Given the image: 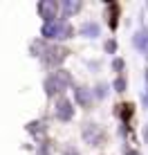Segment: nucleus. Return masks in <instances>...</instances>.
Masks as SVG:
<instances>
[{
    "instance_id": "nucleus-1",
    "label": "nucleus",
    "mask_w": 148,
    "mask_h": 155,
    "mask_svg": "<svg viewBox=\"0 0 148 155\" xmlns=\"http://www.w3.org/2000/svg\"><path fill=\"white\" fill-rule=\"evenodd\" d=\"M31 52H34V56H38L47 68H56V65H61V63L67 58V54H70L65 47L47 45V43H43V41H34V43H31Z\"/></svg>"
},
{
    "instance_id": "nucleus-2",
    "label": "nucleus",
    "mask_w": 148,
    "mask_h": 155,
    "mask_svg": "<svg viewBox=\"0 0 148 155\" xmlns=\"http://www.w3.org/2000/svg\"><path fill=\"white\" fill-rule=\"evenodd\" d=\"M67 85H72V74L67 70H63V68H59V70H54L52 74H47L45 77V94L47 97H61L63 92H65Z\"/></svg>"
},
{
    "instance_id": "nucleus-3",
    "label": "nucleus",
    "mask_w": 148,
    "mask_h": 155,
    "mask_svg": "<svg viewBox=\"0 0 148 155\" xmlns=\"http://www.w3.org/2000/svg\"><path fill=\"white\" fill-rule=\"evenodd\" d=\"M40 36L45 41H54V43H61V41H67L74 36V27L67 23L65 18H56L54 23H47L43 25L40 29Z\"/></svg>"
},
{
    "instance_id": "nucleus-4",
    "label": "nucleus",
    "mask_w": 148,
    "mask_h": 155,
    "mask_svg": "<svg viewBox=\"0 0 148 155\" xmlns=\"http://www.w3.org/2000/svg\"><path fill=\"white\" fill-rule=\"evenodd\" d=\"M36 12H38V16L43 18V23H54L56 16H59L61 12V5L56 2V0H40L38 5H36Z\"/></svg>"
},
{
    "instance_id": "nucleus-5",
    "label": "nucleus",
    "mask_w": 148,
    "mask_h": 155,
    "mask_svg": "<svg viewBox=\"0 0 148 155\" xmlns=\"http://www.w3.org/2000/svg\"><path fill=\"white\" fill-rule=\"evenodd\" d=\"M83 140H85V144H90V146H101L103 140H105V133L99 124L88 121V124L83 126Z\"/></svg>"
},
{
    "instance_id": "nucleus-6",
    "label": "nucleus",
    "mask_w": 148,
    "mask_h": 155,
    "mask_svg": "<svg viewBox=\"0 0 148 155\" xmlns=\"http://www.w3.org/2000/svg\"><path fill=\"white\" fill-rule=\"evenodd\" d=\"M54 117H56L59 121H70L72 117H74V106H72V101L65 99V97H56V101H54Z\"/></svg>"
},
{
    "instance_id": "nucleus-7",
    "label": "nucleus",
    "mask_w": 148,
    "mask_h": 155,
    "mask_svg": "<svg viewBox=\"0 0 148 155\" xmlns=\"http://www.w3.org/2000/svg\"><path fill=\"white\" fill-rule=\"evenodd\" d=\"M92 90H88V88H83V85H76V88H74V101H76L79 106H81V108H90V106H92Z\"/></svg>"
},
{
    "instance_id": "nucleus-8",
    "label": "nucleus",
    "mask_w": 148,
    "mask_h": 155,
    "mask_svg": "<svg viewBox=\"0 0 148 155\" xmlns=\"http://www.w3.org/2000/svg\"><path fill=\"white\" fill-rule=\"evenodd\" d=\"M133 45H135L137 50H139L141 54L148 58V29H146V27H141L139 31H135V36H133Z\"/></svg>"
},
{
    "instance_id": "nucleus-9",
    "label": "nucleus",
    "mask_w": 148,
    "mask_h": 155,
    "mask_svg": "<svg viewBox=\"0 0 148 155\" xmlns=\"http://www.w3.org/2000/svg\"><path fill=\"white\" fill-rule=\"evenodd\" d=\"M79 34H81L83 38H99L101 27H99V23H94V20H85V23L81 25V29H79Z\"/></svg>"
},
{
    "instance_id": "nucleus-10",
    "label": "nucleus",
    "mask_w": 148,
    "mask_h": 155,
    "mask_svg": "<svg viewBox=\"0 0 148 155\" xmlns=\"http://www.w3.org/2000/svg\"><path fill=\"white\" fill-rule=\"evenodd\" d=\"M83 7L81 0H65V2H61V9H63V16H72V14H79Z\"/></svg>"
},
{
    "instance_id": "nucleus-11",
    "label": "nucleus",
    "mask_w": 148,
    "mask_h": 155,
    "mask_svg": "<svg viewBox=\"0 0 148 155\" xmlns=\"http://www.w3.org/2000/svg\"><path fill=\"white\" fill-rule=\"evenodd\" d=\"M117 12H119V5H110L108 9H105V20H108V25H110V29H114L117 27Z\"/></svg>"
},
{
    "instance_id": "nucleus-12",
    "label": "nucleus",
    "mask_w": 148,
    "mask_h": 155,
    "mask_svg": "<svg viewBox=\"0 0 148 155\" xmlns=\"http://www.w3.org/2000/svg\"><path fill=\"white\" fill-rule=\"evenodd\" d=\"M114 113H117L121 119H124V124H126V121L130 119V115H133V106H130V104H121V106H117Z\"/></svg>"
},
{
    "instance_id": "nucleus-13",
    "label": "nucleus",
    "mask_w": 148,
    "mask_h": 155,
    "mask_svg": "<svg viewBox=\"0 0 148 155\" xmlns=\"http://www.w3.org/2000/svg\"><path fill=\"white\" fill-rule=\"evenodd\" d=\"M108 90H110L108 83H97V85H94V90H92V97H94V99H105Z\"/></svg>"
},
{
    "instance_id": "nucleus-14",
    "label": "nucleus",
    "mask_w": 148,
    "mask_h": 155,
    "mask_svg": "<svg viewBox=\"0 0 148 155\" xmlns=\"http://www.w3.org/2000/svg\"><path fill=\"white\" fill-rule=\"evenodd\" d=\"M112 88H114V92H126V79L124 77H117V79H114V83H112Z\"/></svg>"
},
{
    "instance_id": "nucleus-15",
    "label": "nucleus",
    "mask_w": 148,
    "mask_h": 155,
    "mask_svg": "<svg viewBox=\"0 0 148 155\" xmlns=\"http://www.w3.org/2000/svg\"><path fill=\"white\" fill-rule=\"evenodd\" d=\"M105 52H108V54H114V52H117V41H105Z\"/></svg>"
},
{
    "instance_id": "nucleus-16",
    "label": "nucleus",
    "mask_w": 148,
    "mask_h": 155,
    "mask_svg": "<svg viewBox=\"0 0 148 155\" xmlns=\"http://www.w3.org/2000/svg\"><path fill=\"white\" fill-rule=\"evenodd\" d=\"M112 70H114V72H121V70H124V58H114V61H112Z\"/></svg>"
},
{
    "instance_id": "nucleus-17",
    "label": "nucleus",
    "mask_w": 148,
    "mask_h": 155,
    "mask_svg": "<svg viewBox=\"0 0 148 155\" xmlns=\"http://www.w3.org/2000/svg\"><path fill=\"white\" fill-rule=\"evenodd\" d=\"M36 155H50V146H47V144H40L38 146V153Z\"/></svg>"
},
{
    "instance_id": "nucleus-18",
    "label": "nucleus",
    "mask_w": 148,
    "mask_h": 155,
    "mask_svg": "<svg viewBox=\"0 0 148 155\" xmlns=\"http://www.w3.org/2000/svg\"><path fill=\"white\" fill-rule=\"evenodd\" d=\"M144 81H146V92H144V104H146V108H148V70L144 74Z\"/></svg>"
},
{
    "instance_id": "nucleus-19",
    "label": "nucleus",
    "mask_w": 148,
    "mask_h": 155,
    "mask_svg": "<svg viewBox=\"0 0 148 155\" xmlns=\"http://www.w3.org/2000/svg\"><path fill=\"white\" fill-rule=\"evenodd\" d=\"M65 155H81L79 153V148H74V146H65V151H63Z\"/></svg>"
},
{
    "instance_id": "nucleus-20",
    "label": "nucleus",
    "mask_w": 148,
    "mask_h": 155,
    "mask_svg": "<svg viewBox=\"0 0 148 155\" xmlns=\"http://www.w3.org/2000/svg\"><path fill=\"white\" fill-rule=\"evenodd\" d=\"M124 153H126V155H139V151H135V148H126Z\"/></svg>"
}]
</instances>
